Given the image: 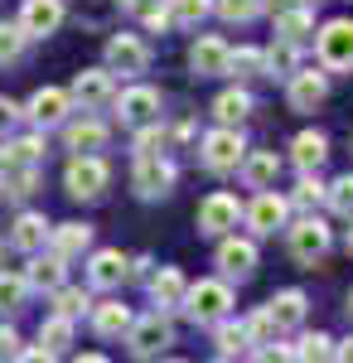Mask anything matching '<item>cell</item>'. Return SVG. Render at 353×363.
<instances>
[{"label": "cell", "instance_id": "1", "mask_svg": "<svg viewBox=\"0 0 353 363\" xmlns=\"http://www.w3.org/2000/svg\"><path fill=\"white\" fill-rule=\"evenodd\" d=\"M179 315L194 320V325H218L223 315H232V286L223 277H203V281H194V286H184Z\"/></svg>", "mask_w": 353, "mask_h": 363}, {"label": "cell", "instance_id": "2", "mask_svg": "<svg viewBox=\"0 0 353 363\" xmlns=\"http://www.w3.org/2000/svg\"><path fill=\"white\" fill-rule=\"evenodd\" d=\"M286 247H291V257H296L300 267H315V262H325L329 247H334V228H329L325 218H315V213H305L300 223L286 228Z\"/></svg>", "mask_w": 353, "mask_h": 363}, {"label": "cell", "instance_id": "3", "mask_svg": "<svg viewBox=\"0 0 353 363\" xmlns=\"http://www.w3.org/2000/svg\"><path fill=\"white\" fill-rule=\"evenodd\" d=\"M121 339L131 344L136 359H155V354H164V349L174 344V325H169V315L155 306L150 315H131V330H126Z\"/></svg>", "mask_w": 353, "mask_h": 363}, {"label": "cell", "instance_id": "4", "mask_svg": "<svg viewBox=\"0 0 353 363\" xmlns=\"http://www.w3.org/2000/svg\"><path fill=\"white\" fill-rule=\"evenodd\" d=\"M242 155H247L242 131H237V126H223V121H218V131H208L203 145H198V160H203L208 174H232V169L242 165Z\"/></svg>", "mask_w": 353, "mask_h": 363}, {"label": "cell", "instance_id": "5", "mask_svg": "<svg viewBox=\"0 0 353 363\" xmlns=\"http://www.w3.org/2000/svg\"><path fill=\"white\" fill-rule=\"evenodd\" d=\"M111 184V169L102 155H73L68 169H63V189L68 199H82V203H92V199H102Z\"/></svg>", "mask_w": 353, "mask_h": 363}, {"label": "cell", "instance_id": "6", "mask_svg": "<svg viewBox=\"0 0 353 363\" xmlns=\"http://www.w3.org/2000/svg\"><path fill=\"white\" fill-rule=\"evenodd\" d=\"M315 54L325 73H349L353 68V20H329L315 34Z\"/></svg>", "mask_w": 353, "mask_h": 363}, {"label": "cell", "instance_id": "7", "mask_svg": "<svg viewBox=\"0 0 353 363\" xmlns=\"http://www.w3.org/2000/svg\"><path fill=\"white\" fill-rule=\"evenodd\" d=\"M257 262H262V252H257L252 238H237V233L218 238V272H223V281H252Z\"/></svg>", "mask_w": 353, "mask_h": 363}, {"label": "cell", "instance_id": "8", "mask_svg": "<svg viewBox=\"0 0 353 363\" xmlns=\"http://www.w3.org/2000/svg\"><path fill=\"white\" fill-rule=\"evenodd\" d=\"M68 97H73V107L82 112H102L111 107V97H116V73L111 68H82L73 87H68Z\"/></svg>", "mask_w": 353, "mask_h": 363}, {"label": "cell", "instance_id": "9", "mask_svg": "<svg viewBox=\"0 0 353 363\" xmlns=\"http://www.w3.org/2000/svg\"><path fill=\"white\" fill-rule=\"evenodd\" d=\"M107 68L121 78H140L150 68V44L140 34H111L107 39Z\"/></svg>", "mask_w": 353, "mask_h": 363}, {"label": "cell", "instance_id": "10", "mask_svg": "<svg viewBox=\"0 0 353 363\" xmlns=\"http://www.w3.org/2000/svg\"><path fill=\"white\" fill-rule=\"evenodd\" d=\"M242 218L257 238H276V228H286V218H291V199L271 194V189H257V199L242 208Z\"/></svg>", "mask_w": 353, "mask_h": 363}, {"label": "cell", "instance_id": "11", "mask_svg": "<svg viewBox=\"0 0 353 363\" xmlns=\"http://www.w3.org/2000/svg\"><path fill=\"white\" fill-rule=\"evenodd\" d=\"M131 189H136V199H164L174 189V165H169L164 155H136Z\"/></svg>", "mask_w": 353, "mask_h": 363}, {"label": "cell", "instance_id": "12", "mask_svg": "<svg viewBox=\"0 0 353 363\" xmlns=\"http://www.w3.org/2000/svg\"><path fill=\"white\" fill-rule=\"evenodd\" d=\"M68 112H73V97H68L63 87H39V92L25 102V121H29V126H39V131L63 126Z\"/></svg>", "mask_w": 353, "mask_h": 363}, {"label": "cell", "instance_id": "13", "mask_svg": "<svg viewBox=\"0 0 353 363\" xmlns=\"http://www.w3.org/2000/svg\"><path fill=\"white\" fill-rule=\"evenodd\" d=\"M237 218H242V203H237V194H208L203 203H198V233L203 238H223V233H232L237 228Z\"/></svg>", "mask_w": 353, "mask_h": 363}, {"label": "cell", "instance_id": "14", "mask_svg": "<svg viewBox=\"0 0 353 363\" xmlns=\"http://www.w3.org/2000/svg\"><path fill=\"white\" fill-rule=\"evenodd\" d=\"M325 97H329V78L315 73V68H296V73L286 78V102H291V112H315Z\"/></svg>", "mask_w": 353, "mask_h": 363}, {"label": "cell", "instance_id": "15", "mask_svg": "<svg viewBox=\"0 0 353 363\" xmlns=\"http://www.w3.org/2000/svg\"><path fill=\"white\" fill-rule=\"evenodd\" d=\"M111 107H116V121L121 126H140V121H155L160 116V92L155 87H126V92L111 97Z\"/></svg>", "mask_w": 353, "mask_h": 363}, {"label": "cell", "instance_id": "16", "mask_svg": "<svg viewBox=\"0 0 353 363\" xmlns=\"http://www.w3.org/2000/svg\"><path fill=\"white\" fill-rule=\"evenodd\" d=\"M107 121H97V116H82V121H63V145L73 150V155H102L107 150Z\"/></svg>", "mask_w": 353, "mask_h": 363}, {"label": "cell", "instance_id": "17", "mask_svg": "<svg viewBox=\"0 0 353 363\" xmlns=\"http://www.w3.org/2000/svg\"><path fill=\"white\" fill-rule=\"evenodd\" d=\"M63 25V0H25L20 5V29L29 39H49Z\"/></svg>", "mask_w": 353, "mask_h": 363}, {"label": "cell", "instance_id": "18", "mask_svg": "<svg viewBox=\"0 0 353 363\" xmlns=\"http://www.w3.org/2000/svg\"><path fill=\"white\" fill-rule=\"evenodd\" d=\"M121 281H126V257L116 247H97L87 257V286L92 291H116Z\"/></svg>", "mask_w": 353, "mask_h": 363}, {"label": "cell", "instance_id": "19", "mask_svg": "<svg viewBox=\"0 0 353 363\" xmlns=\"http://www.w3.org/2000/svg\"><path fill=\"white\" fill-rule=\"evenodd\" d=\"M49 218L44 213H34V208H25V213H15V223H10V247L15 252H44V242H49Z\"/></svg>", "mask_w": 353, "mask_h": 363}, {"label": "cell", "instance_id": "20", "mask_svg": "<svg viewBox=\"0 0 353 363\" xmlns=\"http://www.w3.org/2000/svg\"><path fill=\"white\" fill-rule=\"evenodd\" d=\"M189 68H194V78H223L228 73V39L203 34L189 49Z\"/></svg>", "mask_w": 353, "mask_h": 363}, {"label": "cell", "instance_id": "21", "mask_svg": "<svg viewBox=\"0 0 353 363\" xmlns=\"http://www.w3.org/2000/svg\"><path fill=\"white\" fill-rule=\"evenodd\" d=\"M25 281H29V291H58V286L68 281V262H63L58 252H49V257H39V252H29Z\"/></svg>", "mask_w": 353, "mask_h": 363}, {"label": "cell", "instance_id": "22", "mask_svg": "<svg viewBox=\"0 0 353 363\" xmlns=\"http://www.w3.org/2000/svg\"><path fill=\"white\" fill-rule=\"evenodd\" d=\"M34 189H39V165L10 160V165L0 169V199H10V203H25Z\"/></svg>", "mask_w": 353, "mask_h": 363}, {"label": "cell", "instance_id": "23", "mask_svg": "<svg viewBox=\"0 0 353 363\" xmlns=\"http://www.w3.org/2000/svg\"><path fill=\"white\" fill-rule=\"evenodd\" d=\"M237 169H242L247 189H271L276 174H281V155H276V150H247Z\"/></svg>", "mask_w": 353, "mask_h": 363}, {"label": "cell", "instance_id": "24", "mask_svg": "<svg viewBox=\"0 0 353 363\" xmlns=\"http://www.w3.org/2000/svg\"><path fill=\"white\" fill-rule=\"evenodd\" d=\"M271 20H276V39H291L300 49L315 39V10H310V5H291V10H281Z\"/></svg>", "mask_w": 353, "mask_h": 363}, {"label": "cell", "instance_id": "25", "mask_svg": "<svg viewBox=\"0 0 353 363\" xmlns=\"http://www.w3.org/2000/svg\"><path fill=\"white\" fill-rule=\"evenodd\" d=\"M87 320H92V335L97 339H121L131 330V310L121 306V301H102V306L87 310Z\"/></svg>", "mask_w": 353, "mask_h": 363}, {"label": "cell", "instance_id": "26", "mask_svg": "<svg viewBox=\"0 0 353 363\" xmlns=\"http://www.w3.org/2000/svg\"><path fill=\"white\" fill-rule=\"evenodd\" d=\"M267 310H271V320H276V330L286 335V330H300V320H305V310H310V301H305V291H276L271 301H267Z\"/></svg>", "mask_w": 353, "mask_h": 363}, {"label": "cell", "instance_id": "27", "mask_svg": "<svg viewBox=\"0 0 353 363\" xmlns=\"http://www.w3.org/2000/svg\"><path fill=\"white\" fill-rule=\"evenodd\" d=\"M87 247H92V228H87V223H58V228H49V252H58L63 262L82 257Z\"/></svg>", "mask_w": 353, "mask_h": 363}, {"label": "cell", "instance_id": "28", "mask_svg": "<svg viewBox=\"0 0 353 363\" xmlns=\"http://www.w3.org/2000/svg\"><path fill=\"white\" fill-rule=\"evenodd\" d=\"M184 272L179 267H160V272H150V301L160 310H179V301H184Z\"/></svg>", "mask_w": 353, "mask_h": 363}, {"label": "cell", "instance_id": "29", "mask_svg": "<svg viewBox=\"0 0 353 363\" xmlns=\"http://www.w3.org/2000/svg\"><path fill=\"white\" fill-rule=\"evenodd\" d=\"M291 160H296V169L305 174V169H320L329 160V140L325 131H300L296 140H291Z\"/></svg>", "mask_w": 353, "mask_h": 363}, {"label": "cell", "instance_id": "30", "mask_svg": "<svg viewBox=\"0 0 353 363\" xmlns=\"http://www.w3.org/2000/svg\"><path fill=\"white\" fill-rule=\"evenodd\" d=\"M252 107H257V102H252V92H247V87H228V92H218V97H213V116L223 121V126L247 121Z\"/></svg>", "mask_w": 353, "mask_h": 363}, {"label": "cell", "instance_id": "31", "mask_svg": "<svg viewBox=\"0 0 353 363\" xmlns=\"http://www.w3.org/2000/svg\"><path fill=\"white\" fill-rule=\"evenodd\" d=\"M213 344H218V359H237V354H247V325L242 320H232V315H223L213 325Z\"/></svg>", "mask_w": 353, "mask_h": 363}, {"label": "cell", "instance_id": "32", "mask_svg": "<svg viewBox=\"0 0 353 363\" xmlns=\"http://www.w3.org/2000/svg\"><path fill=\"white\" fill-rule=\"evenodd\" d=\"M262 68H267V78H291V73L300 68V44L276 39L271 49H262Z\"/></svg>", "mask_w": 353, "mask_h": 363}, {"label": "cell", "instance_id": "33", "mask_svg": "<svg viewBox=\"0 0 353 363\" xmlns=\"http://www.w3.org/2000/svg\"><path fill=\"white\" fill-rule=\"evenodd\" d=\"M39 344L49 349V354H68V344H73V320L68 315H49L44 325H39Z\"/></svg>", "mask_w": 353, "mask_h": 363}, {"label": "cell", "instance_id": "34", "mask_svg": "<svg viewBox=\"0 0 353 363\" xmlns=\"http://www.w3.org/2000/svg\"><path fill=\"white\" fill-rule=\"evenodd\" d=\"M49 296H54V315H68V320H78V315L92 310V296H87L82 286H68V281H63L58 291H49Z\"/></svg>", "mask_w": 353, "mask_h": 363}, {"label": "cell", "instance_id": "35", "mask_svg": "<svg viewBox=\"0 0 353 363\" xmlns=\"http://www.w3.org/2000/svg\"><path fill=\"white\" fill-rule=\"evenodd\" d=\"M228 73L232 78H267V68H262V49H252V44H242V49H228Z\"/></svg>", "mask_w": 353, "mask_h": 363}, {"label": "cell", "instance_id": "36", "mask_svg": "<svg viewBox=\"0 0 353 363\" xmlns=\"http://www.w3.org/2000/svg\"><path fill=\"white\" fill-rule=\"evenodd\" d=\"M169 15H174L179 29H198L213 15V0H169Z\"/></svg>", "mask_w": 353, "mask_h": 363}, {"label": "cell", "instance_id": "37", "mask_svg": "<svg viewBox=\"0 0 353 363\" xmlns=\"http://www.w3.org/2000/svg\"><path fill=\"white\" fill-rule=\"evenodd\" d=\"M29 34L20 29V20L10 25V20H0V63H20V54H25Z\"/></svg>", "mask_w": 353, "mask_h": 363}, {"label": "cell", "instance_id": "38", "mask_svg": "<svg viewBox=\"0 0 353 363\" xmlns=\"http://www.w3.org/2000/svg\"><path fill=\"white\" fill-rule=\"evenodd\" d=\"M164 126H160V116H155V121H140L136 126V140H131V150H136V155H160L164 150Z\"/></svg>", "mask_w": 353, "mask_h": 363}, {"label": "cell", "instance_id": "39", "mask_svg": "<svg viewBox=\"0 0 353 363\" xmlns=\"http://www.w3.org/2000/svg\"><path fill=\"white\" fill-rule=\"evenodd\" d=\"M5 150H10V160H25V165H39V160H44V150H49V145H44V131H39V126H34V131H29V136L10 140V145H5Z\"/></svg>", "mask_w": 353, "mask_h": 363}, {"label": "cell", "instance_id": "40", "mask_svg": "<svg viewBox=\"0 0 353 363\" xmlns=\"http://www.w3.org/2000/svg\"><path fill=\"white\" fill-rule=\"evenodd\" d=\"M25 296H29V281L0 267V315H5V310H20V306H25Z\"/></svg>", "mask_w": 353, "mask_h": 363}, {"label": "cell", "instance_id": "41", "mask_svg": "<svg viewBox=\"0 0 353 363\" xmlns=\"http://www.w3.org/2000/svg\"><path fill=\"white\" fill-rule=\"evenodd\" d=\"M291 359H334V339L329 335H300L296 344H291Z\"/></svg>", "mask_w": 353, "mask_h": 363}, {"label": "cell", "instance_id": "42", "mask_svg": "<svg viewBox=\"0 0 353 363\" xmlns=\"http://www.w3.org/2000/svg\"><path fill=\"white\" fill-rule=\"evenodd\" d=\"M213 15L228 20V25H247V20L262 15V5H257V0H213Z\"/></svg>", "mask_w": 353, "mask_h": 363}, {"label": "cell", "instance_id": "43", "mask_svg": "<svg viewBox=\"0 0 353 363\" xmlns=\"http://www.w3.org/2000/svg\"><path fill=\"white\" fill-rule=\"evenodd\" d=\"M325 203L339 213V218H349L353 213V174H339L334 184H325Z\"/></svg>", "mask_w": 353, "mask_h": 363}, {"label": "cell", "instance_id": "44", "mask_svg": "<svg viewBox=\"0 0 353 363\" xmlns=\"http://www.w3.org/2000/svg\"><path fill=\"white\" fill-rule=\"evenodd\" d=\"M291 203H296V208H315V203H325V184H320V174H315V169H305V174H300Z\"/></svg>", "mask_w": 353, "mask_h": 363}, {"label": "cell", "instance_id": "45", "mask_svg": "<svg viewBox=\"0 0 353 363\" xmlns=\"http://www.w3.org/2000/svg\"><path fill=\"white\" fill-rule=\"evenodd\" d=\"M242 325H247V339H252V344H276V335H281V330H276V320H271V310H267V306L257 310V315H247Z\"/></svg>", "mask_w": 353, "mask_h": 363}, {"label": "cell", "instance_id": "46", "mask_svg": "<svg viewBox=\"0 0 353 363\" xmlns=\"http://www.w3.org/2000/svg\"><path fill=\"white\" fill-rule=\"evenodd\" d=\"M20 121H25V107H20V102H10V97H0V136H10Z\"/></svg>", "mask_w": 353, "mask_h": 363}, {"label": "cell", "instance_id": "47", "mask_svg": "<svg viewBox=\"0 0 353 363\" xmlns=\"http://www.w3.org/2000/svg\"><path fill=\"white\" fill-rule=\"evenodd\" d=\"M169 25H174V15H169V5H150V10H145V29H155V34H164Z\"/></svg>", "mask_w": 353, "mask_h": 363}, {"label": "cell", "instance_id": "48", "mask_svg": "<svg viewBox=\"0 0 353 363\" xmlns=\"http://www.w3.org/2000/svg\"><path fill=\"white\" fill-rule=\"evenodd\" d=\"M15 354H20V335L10 325H0V359H15Z\"/></svg>", "mask_w": 353, "mask_h": 363}, {"label": "cell", "instance_id": "49", "mask_svg": "<svg viewBox=\"0 0 353 363\" xmlns=\"http://www.w3.org/2000/svg\"><path fill=\"white\" fill-rule=\"evenodd\" d=\"M150 257H136V262H126V277H136V281H150Z\"/></svg>", "mask_w": 353, "mask_h": 363}, {"label": "cell", "instance_id": "50", "mask_svg": "<svg viewBox=\"0 0 353 363\" xmlns=\"http://www.w3.org/2000/svg\"><path fill=\"white\" fill-rule=\"evenodd\" d=\"M15 359H29V363H49V359H54V354H49L44 344H34V349H20Z\"/></svg>", "mask_w": 353, "mask_h": 363}, {"label": "cell", "instance_id": "51", "mask_svg": "<svg viewBox=\"0 0 353 363\" xmlns=\"http://www.w3.org/2000/svg\"><path fill=\"white\" fill-rule=\"evenodd\" d=\"M257 5H262V15H281V10H291L300 0H257Z\"/></svg>", "mask_w": 353, "mask_h": 363}, {"label": "cell", "instance_id": "52", "mask_svg": "<svg viewBox=\"0 0 353 363\" xmlns=\"http://www.w3.org/2000/svg\"><path fill=\"white\" fill-rule=\"evenodd\" d=\"M334 359H344V363H353V335L344 339V344H334Z\"/></svg>", "mask_w": 353, "mask_h": 363}, {"label": "cell", "instance_id": "53", "mask_svg": "<svg viewBox=\"0 0 353 363\" xmlns=\"http://www.w3.org/2000/svg\"><path fill=\"white\" fill-rule=\"evenodd\" d=\"M121 10H131V15H145V10H150V0H121Z\"/></svg>", "mask_w": 353, "mask_h": 363}, {"label": "cell", "instance_id": "54", "mask_svg": "<svg viewBox=\"0 0 353 363\" xmlns=\"http://www.w3.org/2000/svg\"><path fill=\"white\" fill-rule=\"evenodd\" d=\"M5 165H10V150H5V145H0V169H5Z\"/></svg>", "mask_w": 353, "mask_h": 363}, {"label": "cell", "instance_id": "55", "mask_svg": "<svg viewBox=\"0 0 353 363\" xmlns=\"http://www.w3.org/2000/svg\"><path fill=\"white\" fill-rule=\"evenodd\" d=\"M349 223H353V213H349ZM344 247H349V257H353V228H349V242H344Z\"/></svg>", "mask_w": 353, "mask_h": 363}, {"label": "cell", "instance_id": "56", "mask_svg": "<svg viewBox=\"0 0 353 363\" xmlns=\"http://www.w3.org/2000/svg\"><path fill=\"white\" fill-rule=\"evenodd\" d=\"M0 267H5V242H0Z\"/></svg>", "mask_w": 353, "mask_h": 363}, {"label": "cell", "instance_id": "57", "mask_svg": "<svg viewBox=\"0 0 353 363\" xmlns=\"http://www.w3.org/2000/svg\"><path fill=\"white\" fill-rule=\"evenodd\" d=\"M349 315H353V291H349Z\"/></svg>", "mask_w": 353, "mask_h": 363}, {"label": "cell", "instance_id": "58", "mask_svg": "<svg viewBox=\"0 0 353 363\" xmlns=\"http://www.w3.org/2000/svg\"><path fill=\"white\" fill-rule=\"evenodd\" d=\"M300 5H320V0H300Z\"/></svg>", "mask_w": 353, "mask_h": 363}]
</instances>
